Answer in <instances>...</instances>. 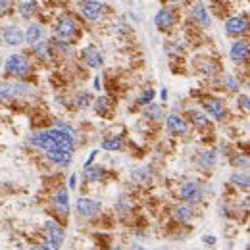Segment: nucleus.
<instances>
[{"label":"nucleus","instance_id":"obj_1","mask_svg":"<svg viewBox=\"0 0 250 250\" xmlns=\"http://www.w3.org/2000/svg\"><path fill=\"white\" fill-rule=\"evenodd\" d=\"M31 145L35 149H41V150H52V149L71 150V147H73V137H71V133L56 127V129L35 133L31 137Z\"/></svg>","mask_w":250,"mask_h":250},{"label":"nucleus","instance_id":"obj_2","mask_svg":"<svg viewBox=\"0 0 250 250\" xmlns=\"http://www.w3.org/2000/svg\"><path fill=\"white\" fill-rule=\"evenodd\" d=\"M54 33H56L60 43H71V39H75L77 33H79V25L71 16H64L56 21Z\"/></svg>","mask_w":250,"mask_h":250},{"label":"nucleus","instance_id":"obj_3","mask_svg":"<svg viewBox=\"0 0 250 250\" xmlns=\"http://www.w3.org/2000/svg\"><path fill=\"white\" fill-rule=\"evenodd\" d=\"M6 71L16 75V77H23L27 71H29V62L25 56L21 54H12L8 60H6Z\"/></svg>","mask_w":250,"mask_h":250},{"label":"nucleus","instance_id":"obj_4","mask_svg":"<svg viewBox=\"0 0 250 250\" xmlns=\"http://www.w3.org/2000/svg\"><path fill=\"white\" fill-rule=\"evenodd\" d=\"M177 195H179V199L189 202V204H199L200 200H202V189H200L199 183L189 181V183H183L179 187V193Z\"/></svg>","mask_w":250,"mask_h":250},{"label":"nucleus","instance_id":"obj_5","mask_svg":"<svg viewBox=\"0 0 250 250\" xmlns=\"http://www.w3.org/2000/svg\"><path fill=\"white\" fill-rule=\"evenodd\" d=\"M27 87L23 83H0V100H12L27 95Z\"/></svg>","mask_w":250,"mask_h":250},{"label":"nucleus","instance_id":"obj_6","mask_svg":"<svg viewBox=\"0 0 250 250\" xmlns=\"http://www.w3.org/2000/svg\"><path fill=\"white\" fill-rule=\"evenodd\" d=\"M75 208H77V212H79L81 217L91 219V217H95L100 212V202H97V200L93 199H79L77 204H75Z\"/></svg>","mask_w":250,"mask_h":250},{"label":"nucleus","instance_id":"obj_7","mask_svg":"<svg viewBox=\"0 0 250 250\" xmlns=\"http://www.w3.org/2000/svg\"><path fill=\"white\" fill-rule=\"evenodd\" d=\"M166 127L173 135H187V131H189L187 121L181 116H177V114H171V116L166 117Z\"/></svg>","mask_w":250,"mask_h":250},{"label":"nucleus","instance_id":"obj_8","mask_svg":"<svg viewBox=\"0 0 250 250\" xmlns=\"http://www.w3.org/2000/svg\"><path fill=\"white\" fill-rule=\"evenodd\" d=\"M204 108H206V112H208L210 116H214L217 121L225 119L227 110H225V104L219 99H206L204 100Z\"/></svg>","mask_w":250,"mask_h":250},{"label":"nucleus","instance_id":"obj_9","mask_svg":"<svg viewBox=\"0 0 250 250\" xmlns=\"http://www.w3.org/2000/svg\"><path fill=\"white\" fill-rule=\"evenodd\" d=\"M79 6H81L83 17L89 19V21H97V19H100V16H102V12H104V6H102L100 2H81Z\"/></svg>","mask_w":250,"mask_h":250},{"label":"nucleus","instance_id":"obj_10","mask_svg":"<svg viewBox=\"0 0 250 250\" xmlns=\"http://www.w3.org/2000/svg\"><path fill=\"white\" fill-rule=\"evenodd\" d=\"M47 160H49L50 164L67 166V164H71V160H73V154H71V150L52 149V150H47Z\"/></svg>","mask_w":250,"mask_h":250},{"label":"nucleus","instance_id":"obj_11","mask_svg":"<svg viewBox=\"0 0 250 250\" xmlns=\"http://www.w3.org/2000/svg\"><path fill=\"white\" fill-rule=\"evenodd\" d=\"M2 39H4V45L17 47V45L23 43V31L19 27H16V25H10V27H6L2 31Z\"/></svg>","mask_w":250,"mask_h":250},{"label":"nucleus","instance_id":"obj_12","mask_svg":"<svg viewBox=\"0 0 250 250\" xmlns=\"http://www.w3.org/2000/svg\"><path fill=\"white\" fill-rule=\"evenodd\" d=\"M225 31L227 35H233V37H239L247 31V19L241 17V16H235V17H229L225 21Z\"/></svg>","mask_w":250,"mask_h":250},{"label":"nucleus","instance_id":"obj_13","mask_svg":"<svg viewBox=\"0 0 250 250\" xmlns=\"http://www.w3.org/2000/svg\"><path fill=\"white\" fill-rule=\"evenodd\" d=\"M154 23L160 27V29H169L173 23H175V17H173V12L169 8H162L158 10L156 17H154Z\"/></svg>","mask_w":250,"mask_h":250},{"label":"nucleus","instance_id":"obj_14","mask_svg":"<svg viewBox=\"0 0 250 250\" xmlns=\"http://www.w3.org/2000/svg\"><path fill=\"white\" fill-rule=\"evenodd\" d=\"M229 54H231V60H233V62H237V64L245 62V60L249 58V43H245V41H237V43H233V45H231V50H229Z\"/></svg>","mask_w":250,"mask_h":250},{"label":"nucleus","instance_id":"obj_15","mask_svg":"<svg viewBox=\"0 0 250 250\" xmlns=\"http://www.w3.org/2000/svg\"><path fill=\"white\" fill-rule=\"evenodd\" d=\"M43 37H45V31H43V27L37 25V23H31V25L27 27V31L23 33V39H25L29 45H39V43H43Z\"/></svg>","mask_w":250,"mask_h":250},{"label":"nucleus","instance_id":"obj_16","mask_svg":"<svg viewBox=\"0 0 250 250\" xmlns=\"http://www.w3.org/2000/svg\"><path fill=\"white\" fill-rule=\"evenodd\" d=\"M191 16H193V19H195L197 23H200L202 27H210V23H212L210 14H208V10L204 8V4H195L193 10H191Z\"/></svg>","mask_w":250,"mask_h":250},{"label":"nucleus","instance_id":"obj_17","mask_svg":"<svg viewBox=\"0 0 250 250\" xmlns=\"http://www.w3.org/2000/svg\"><path fill=\"white\" fill-rule=\"evenodd\" d=\"M83 60H85V64H87L89 67H100V66H102V62H104L102 54H100L95 47L83 50Z\"/></svg>","mask_w":250,"mask_h":250},{"label":"nucleus","instance_id":"obj_18","mask_svg":"<svg viewBox=\"0 0 250 250\" xmlns=\"http://www.w3.org/2000/svg\"><path fill=\"white\" fill-rule=\"evenodd\" d=\"M171 214H173L175 221H179V223H187V221L193 219V210L189 206H185V204H175Z\"/></svg>","mask_w":250,"mask_h":250},{"label":"nucleus","instance_id":"obj_19","mask_svg":"<svg viewBox=\"0 0 250 250\" xmlns=\"http://www.w3.org/2000/svg\"><path fill=\"white\" fill-rule=\"evenodd\" d=\"M45 233L49 235V239H56V241H62L64 243V237H66V231L56 223V221H45Z\"/></svg>","mask_w":250,"mask_h":250},{"label":"nucleus","instance_id":"obj_20","mask_svg":"<svg viewBox=\"0 0 250 250\" xmlns=\"http://www.w3.org/2000/svg\"><path fill=\"white\" fill-rule=\"evenodd\" d=\"M54 206H56V210L60 212V214H67V210H69V200H67V191L66 189H58V193L54 195Z\"/></svg>","mask_w":250,"mask_h":250},{"label":"nucleus","instance_id":"obj_21","mask_svg":"<svg viewBox=\"0 0 250 250\" xmlns=\"http://www.w3.org/2000/svg\"><path fill=\"white\" fill-rule=\"evenodd\" d=\"M197 162H199L200 167L204 169H212L216 166V152L214 150H204L197 156Z\"/></svg>","mask_w":250,"mask_h":250},{"label":"nucleus","instance_id":"obj_22","mask_svg":"<svg viewBox=\"0 0 250 250\" xmlns=\"http://www.w3.org/2000/svg\"><path fill=\"white\" fill-rule=\"evenodd\" d=\"M83 173H85L87 181H99L104 175V169L99 167V166H89V167H83Z\"/></svg>","mask_w":250,"mask_h":250},{"label":"nucleus","instance_id":"obj_23","mask_svg":"<svg viewBox=\"0 0 250 250\" xmlns=\"http://www.w3.org/2000/svg\"><path fill=\"white\" fill-rule=\"evenodd\" d=\"M17 10H19V14L23 17H31L37 12V2H19Z\"/></svg>","mask_w":250,"mask_h":250},{"label":"nucleus","instance_id":"obj_24","mask_svg":"<svg viewBox=\"0 0 250 250\" xmlns=\"http://www.w3.org/2000/svg\"><path fill=\"white\" fill-rule=\"evenodd\" d=\"M231 183L237 185V187H243L245 191L250 187V179L247 173H233V175H231Z\"/></svg>","mask_w":250,"mask_h":250},{"label":"nucleus","instance_id":"obj_25","mask_svg":"<svg viewBox=\"0 0 250 250\" xmlns=\"http://www.w3.org/2000/svg\"><path fill=\"white\" fill-rule=\"evenodd\" d=\"M191 119H193V123L200 127V129H204V127H208L210 125V119L204 116V114H200V112H191Z\"/></svg>","mask_w":250,"mask_h":250},{"label":"nucleus","instance_id":"obj_26","mask_svg":"<svg viewBox=\"0 0 250 250\" xmlns=\"http://www.w3.org/2000/svg\"><path fill=\"white\" fill-rule=\"evenodd\" d=\"M102 149L104 150H119L123 149V141L121 139H106V141H102Z\"/></svg>","mask_w":250,"mask_h":250},{"label":"nucleus","instance_id":"obj_27","mask_svg":"<svg viewBox=\"0 0 250 250\" xmlns=\"http://www.w3.org/2000/svg\"><path fill=\"white\" fill-rule=\"evenodd\" d=\"M160 116H162V108L158 104H150L149 108L145 110V117L147 119H158Z\"/></svg>","mask_w":250,"mask_h":250},{"label":"nucleus","instance_id":"obj_28","mask_svg":"<svg viewBox=\"0 0 250 250\" xmlns=\"http://www.w3.org/2000/svg\"><path fill=\"white\" fill-rule=\"evenodd\" d=\"M35 52H37V58H43V60H47V58H49V47H47V43L43 41V43L35 45Z\"/></svg>","mask_w":250,"mask_h":250},{"label":"nucleus","instance_id":"obj_29","mask_svg":"<svg viewBox=\"0 0 250 250\" xmlns=\"http://www.w3.org/2000/svg\"><path fill=\"white\" fill-rule=\"evenodd\" d=\"M223 83H225L227 89H231V91H237V89H239V81H237L233 75H225V77H223Z\"/></svg>","mask_w":250,"mask_h":250},{"label":"nucleus","instance_id":"obj_30","mask_svg":"<svg viewBox=\"0 0 250 250\" xmlns=\"http://www.w3.org/2000/svg\"><path fill=\"white\" fill-rule=\"evenodd\" d=\"M60 247H62V241H56V239H47L43 245L45 250H60Z\"/></svg>","mask_w":250,"mask_h":250},{"label":"nucleus","instance_id":"obj_31","mask_svg":"<svg viewBox=\"0 0 250 250\" xmlns=\"http://www.w3.org/2000/svg\"><path fill=\"white\" fill-rule=\"evenodd\" d=\"M77 106H79V108H87V106H91V97H89L87 93H81V95L77 97Z\"/></svg>","mask_w":250,"mask_h":250},{"label":"nucleus","instance_id":"obj_32","mask_svg":"<svg viewBox=\"0 0 250 250\" xmlns=\"http://www.w3.org/2000/svg\"><path fill=\"white\" fill-rule=\"evenodd\" d=\"M152 99H154V91L150 89V91H147L145 95H141V99L137 100V102H139V104H150V100Z\"/></svg>","mask_w":250,"mask_h":250},{"label":"nucleus","instance_id":"obj_33","mask_svg":"<svg viewBox=\"0 0 250 250\" xmlns=\"http://www.w3.org/2000/svg\"><path fill=\"white\" fill-rule=\"evenodd\" d=\"M147 175H149V169L143 167V169H139V171L133 173V179H135V181H143V179H147Z\"/></svg>","mask_w":250,"mask_h":250},{"label":"nucleus","instance_id":"obj_34","mask_svg":"<svg viewBox=\"0 0 250 250\" xmlns=\"http://www.w3.org/2000/svg\"><path fill=\"white\" fill-rule=\"evenodd\" d=\"M106 106H108V99H106V97H100V99H97V102H95V108H97V112H102Z\"/></svg>","mask_w":250,"mask_h":250},{"label":"nucleus","instance_id":"obj_35","mask_svg":"<svg viewBox=\"0 0 250 250\" xmlns=\"http://www.w3.org/2000/svg\"><path fill=\"white\" fill-rule=\"evenodd\" d=\"M235 166H243V167H247L249 166V158L247 156H243V158H235V162H233Z\"/></svg>","mask_w":250,"mask_h":250},{"label":"nucleus","instance_id":"obj_36","mask_svg":"<svg viewBox=\"0 0 250 250\" xmlns=\"http://www.w3.org/2000/svg\"><path fill=\"white\" fill-rule=\"evenodd\" d=\"M243 104V108H245V112H249V97H241L239 99V106Z\"/></svg>","mask_w":250,"mask_h":250},{"label":"nucleus","instance_id":"obj_37","mask_svg":"<svg viewBox=\"0 0 250 250\" xmlns=\"http://www.w3.org/2000/svg\"><path fill=\"white\" fill-rule=\"evenodd\" d=\"M8 8H10V4H8V2H0V16H4V14L8 12Z\"/></svg>","mask_w":250,"mask_h":250},{"label":"nucleus","instance_id":"obj_38","mask_svg":"<svg viewBox=\"0 0 250 250\" xmlns=\"http://www.w3.org/2000/svg\"><path fill=\"white\" fill-rule=\"evenodd\" d=\"M75 183H77V179H75V175H71V177H69V181H67V185H69L71 189H75Z\"/></svg>","mask_w":250,"mask_h":250},{"label":"nucleus","instance_id":"obj_39","mask_svg":"<svg viewBox=\"0 0 250 250\" xmlns=\"http://www.w3.org/2000/svg\"><path fill=\"white\" fill-rule=\"evenodd\" d=\"M204 243H208V245H214V243H216V237H210V235H206V237H204Z\"/></svg>","mask_w":250,"mask_h":250},{"label":"nucleus","instance_id":"obj_40","mask_svg":"<svg viewBox=\"0 0 250 250\" xmlns=\"http://www.w3.org/2000/svg\"><path fill=\"white\" fill-rule=\"evenodd\" d=\"M95 89H100V79H99V77H95Z\"/></svg>","mask_w":250,"mask_h":250},{"label":"nucleus","instance_id":"obj_41","mask_svg":"<svg viewBox=\"0 0 250 250\" xmlns=\"http://www.w3.org/2000/svg\"><path fill=\"white\" fill-rule=\"evenodd\" d=\"M166 99H167V91L164 89V91H162V100H166Z\"/></svg>","mask_w":250,"mask_h":250},{"label":"nucleus","instance_id":"obj_42","mask_svg":"<svg viewBox=\"0 0 250 250\" xmlns=\"http://www.w3.org/2000/svg\"><path fill=\"white\" fill-rule=\"evenodd\" d=\"M29 250H45V249H43V247H31Z\"/></svg>","mask_w":250,"mask_h":250},{"label":"nucleus","instance_id":"obj_43","mask_svg":"<svg viewBox=\"0 0 250 250\" xmlns=\"http://www.w3.org/2000/svg\"><path fill=\"white\" fill-rule=\"evenodd\" d=\"M245 250H249V247H247V249H245Z\"/></svg>","mask_w":250,"mask_h":250}]
</instances>
